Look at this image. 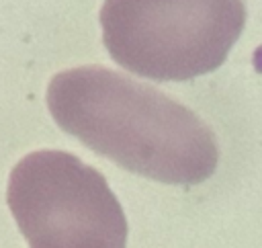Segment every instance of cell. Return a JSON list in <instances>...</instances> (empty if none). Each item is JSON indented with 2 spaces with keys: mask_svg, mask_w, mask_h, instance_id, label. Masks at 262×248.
<instances>
[{
  "mask_svg": "<svg viewBox=\"0 0 262 248\" xmlns=\"http://www.w3.org/2000/svg\"><path fill=\"white\" fill-rule=\"evenodd\" d=\"M47 109L66 133L121 168L166 184H199L217 170L213 129L188 107L125 74L84 66L55 74Z\"/></svg>",
  "mask_w": 262,
  "mask_h": 248,
  "instance_id": "6da1fadb",
  "label": "cell"
},
{
  "mask_svg": "<svg viewBox=\"0 0 262 248\" xmlns=\"http://www.w3.org/2000/svg\"><path fill=\"white\" fill-rule=\"evenodd\" d=\"M102 43L121 68L160 82L217 70L246 25L244 0H104Z\"/></svg>",
  "mask_w": 262,
  "mask_h": 248,
  "instance_id": "7a4b0ae2",
  "label": "cell"
},
{
  "mask_svg": "<svg viewBox=\"0 0 262 248\" xmlns=\"http://www.w3.org/2000/svg\"><path fill=\"white\" fill-rule=\"evenodd\" d=\"M6 201L29 248L127 246V219L106 178L70 152L39 150L20 158Z\"/></svg>",
  "mask_w": 262,
  "mask_h": 248,
  "instance_id": "3957f363",
  "label": "cell"
}]
</instances>
